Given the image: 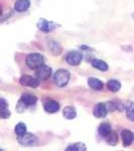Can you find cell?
<instances>
[{"label":"cell","mask_w":134,"mask_h":151,"mask_svg":"<svg viewBox=\"0 0 134 151\" xmlns=\"http://www.w3.org/2000/svg\"><path fill=\"white\" fill-rule=\"evenodd\" d=\"M0 108H1V110H2V109L8 108V105H7L6 101H5V100H4L3 98L0 99Z\"/></svg>","instance_id":"25"},{"label":"cell","mask_w":134,"mask_h":151,"mask_svg":"<svg viewBox=\"0 0 134 151\" xmlns=\"http://www.w3.org/2000/svg\"><path fill=\"white\" fill-rule=\"evenodd\" d=\"M0 151H4V150L3 149H0Z\"/></svg>","instance_id":"28"},{"label":"cell","mask_w":134,"mask_h":151,"mask_svg":"<svg viewBox=\"0 0 134 151\" xmlns=\"http://www.w3.org/2000/svg\"><path fill=\"white\" fill-rule=\"evenodd\" d=\"M21 101L28 107V106L35 105L36 102H37V98L30 94H23L22 96H21Z\"/></svg>","instance_id":"16"},{"label":"cell","mask_w":134,"mask_h":151,"mask_svg":"<svg viewBox=\"0 0 134 151\" xmlns=\"http://www.w3.org/2000/svg\"><path fill=\"white\" fill-rule=\"evenodd\" d=\"M82 60H83L82 53L80 52H77V50H72L66 57V60L71 65H79L81 64Z\"/></svg>","instance_id":"4"},{"label":"cell","mask_w":134,"mask_h":151,"mask_svg":"<svg viewBox=\"0 0 134 151\" xmlns=\"http://www.w3.org/2000/svg\"><path fill=\"white\" fill-rule=\"evenodd\" d=\"M48 45V48H50V50L53 53V55H60L61 52H62V47H61L60 43H58V41L50 40Z\"/></svg>","instance_id":"17"},{"label":"cell","mask_w":134,"mask_h":151,"mask_svg":"<svg viewBox=\"0 0 134 151\" xmlns=\"http://www.w3.org/2000/svg\"><path fill=\"white\" fill-rule=\"evenodd\" d=\"M121 137H122L123 146L128 147V146H130L132 144V142L134 140V134L131 132V131L127 130V129H124L122 132H121Z\"/></svg>","instance_id":"10"},{"label":"cell","mask_w":134,"mask_h":151,"mask_svg":"<svg viewBox=\"0 0 134 151\" xmlns=\"http://www.w3.org/2000/svg\"><path fill=\"white\" fill-rule=\"evenodd\" d=\"M126 115L129 120L134 122V103L133 102H128L126 105Z\"/></svg>","instance_id":"20"},{"label":"cell","mask_w":134,"mask_h":151,"mask_svg":"<svg viewBox=\"0 0 134 151\" xmlns=\"http://www.w3.org/2000/svg\"><path fill=\"white\" fill-rule=\"evenodd\" d=\"M98 132H99L100 135L102 136V137L106 138L107 136H108L109 134L112 132L110 124H109V123H105V122L100 124V126H99V128H98Z\"/></svg>","instance_id":"15"},{"label":"cell","mask_w":134,"mask_h":151,"mask_svg":"<svg viewBox=\"0 0 134 151\" xmlns=\"http://www.w3.org/2000/svg\"><path fill=\"white\" fill-rule=\"evenodd\" d=\"M65 151H79V150H78L76 144H72V145L68 146V147L66 148Z\"/></svg>","instance_id":"26"},{"label":"cell","mask_w":134,"mask_h":151,"mask_svg":"<svg viewBox=\"0 0 134 151\" xmlns=\"http://www.w3.org/2000/svg\"><path fill=\"white\" fill-rule=\"evenodd\" d=\"M88 85L91 89H93L94 91H101L104 87V84L102 81H100L97 78H89L88 80Z\"/></svg>","instance_id":"11"},{"label":"cell","mask_w":134,"mask_h":151,"mask_svg":"<svg viewBox=\"0 0 134 151\" xmlns=\"http://www.w3.org/2000/svg\"><path fill=\"white\" fill-rule=\"evenodd\" d=\"M107 88L110 90L111 92H118L121 89V84L117 80H110L107 83Z\"/></svg>","instance_id":"18"},{"label":"cell","mask_w":134,"mask_h":151,"mask_svg":"<svg viewBox=\"0 0 134 151\" xmlns=\"http://www.w3.org/2000/svg\"><path fill=\"white\" fill-rule=\"evenodd\" d=\"M11 115V113H10V111L8 110V108H6V109H2L1 112H0V117H1L2 119H7V118H9Z\"/></svg>","instance_id":"22"},{"label":"cell","mask_w":134,"mask_h":151,"mask_svg":"<svg viewBox=\"0 0 134 151\" xmlns=\"http://www.w3.org/2000/svg\"><path fill=\"white\" fill-rule=\"evenodd\" d=\"M105 139H106V142L110 146H115L117 145V143H118V135H117V133L115 131H113V132H111L107 136Z\"/></svg>","instance_id":"19"},{"label":"cell","mask_w":134,"mask_h":151,"mask_svg":"<svg viewBox=\"0 0 134 151\" xmlns=\"http://www.w3.org/2000/svg\"><path fill=\"white\" fill-rule=\"evenodd\" d=\"M132 18H133V19H134V13H133V14H132Z\"/></svg>","instance_id":"27"},{"label":"cell","mask_w":134,"mask_h":151,"mask_svg":"<svg viewBox=\"0 0 134 151\" xmlns=\"http://www.w3.org/2000/svg\"><path fill=\"white\" fill-rule=\"evenodd\" d=\"M70 78H71V74L69 70L65 69H60L55 73L53 81H55V84L58 87L63 88L68 85V83L70 81Z\"/></svg>","instance_id":"1"},{"label":"cell","mask_w":134,"mask_h":151,"mask_svg":"<svg viewBox=\"0 0 134 151\" xmlns=\"http://www.w3.org/2000/svg\"><path fill=\"white\" fill-rule=\"evenodd\" d=\"M63 115H64V117L66 119H69V120H71V119L76 118L77 111H76V109H75V107L67 106V107H65V109L63 110Z\"/></svg>","instance_id":"13"},{"label":"cell","mask_w":134,"mask_h":151,"mask_svg":"<svg viewBox=\"0 0 134 151\" xmlns=\"http://www.w3.org/2000/svg\"><path fill=\"white\" fill-rule=\"evenodd\" d=\"M25 63L27 67L31 70H37L41 65H43L45 58L40 53H30L26 57Z\"/></svg>","instance_id":"2"},{"label":"cell","mask_w":134,"mask_h":151,"mask_svg":"<svg viewBox=\"0 0 134 151\" xmlns=\"http://www.w3.org/2000/svg\"><path fill=\"white\" fill-rule=\"evenodd\" d=\"M43 109H45V111L47 112V113L53 114L58 111V109H60V104H58L57 101L48 100V101L45 102V104H43Z\"/></svg>","instance_id":"9"},{"label":"cell","mask_w":134,"mask_h":151,"mask_svg":"<svg viewBox=\"0 0 134 151\" xmlns=\"http://www.w3.org/2000/svg\"><path fill=\"white\" fill-rule=\"evenodd\" d=\"M108 113V107L104 103H98L93 109V114L96 118H104Z\"/></svg>","instance_id":"8"},{"label":"cell","mask_w":134,"mask_h":151,"mask_svg":"<svg viewBox=\"0 0 134 151\" xmlns=\"http://www.w3.org/2000/svg\"><path fill=\"white\" fill-rule=\"evenodd\" d=\"M18 143L22 146H33L37 143V139L33 134L27 133L23 134L22 136H19L18 137Z\"/></svg>","instance_id":"3"},{"label":"cell","mask_w":134,"mask_h":151,"mask_svg":"<svg viewBox=\"0 0 134 151\" xmlns=\"http://www.w3.org/2000/svg\"><path fill=\"white\" fill-rule=\"evenodd\" d=\"M75 144H76L78 150H79V151H86V145H85L84 143L77 142V143H75Z\"/></svg>","instance_id":"24"},{"label":"cell","mask_w":134,"mask_h":151,"mask_svg":"<svg viewBox=\"0 0 134 151\" xmlns=\"http://www.w3.org/2000/svg\"><path fill=\"white\" fill-rule=\"evenodd\" d=\"M30 6V1L29 0H17L14 4V8L18 12L26 11Z\"/></svg>","instance_id":"12"},{"label":"cell","mask_w":134,"mask_h":151,"mask_svg":"<svg viewBox=\"0 0 134 151\" xmlns=\"http://www.w3.org/2000/svg\"><path fill=\"white\" fill-rule=\"evenodd\" d=\"M36 78L40 81H45V80H48V78L52 76V69L48 65H41L40 68H38L36 70Z\"/></svg>","instance_id":"6"},{"label":"cell","mask_w":134,"mask_h":151,"mask_svg":"<svg viewBox=\"0 0 134 151\" xmlns=\"http://www.w3.org/2000/svg\"><path fill=\"white\" fill-rule=\"evenodd\" d=\"M14 131H15L16 135L18 136H22L23 134L26 133V125L24 123H18L17 125L15 126V129H14Z\"/></svg>","instance_id":"21"},{"label":"cell","mask_w":134,"mask_h":151,"mask_svg":"<svg viewBox=\"0 0 134 151\" xmlns=\"http://www.w3.org/2000/svg\"><path fill=\"white\" fill-rule=\"evenodd\" d=\"M20 84L22 86H26V87L37 88L38 85H40V82H38V79H35V78L31 77V76L24 75L20 78Z\"/></svg>","instance_id":"7"},{"label":"cell","mask_w":134,"mask_h":151,"mask_svg":"<svg viewBox=\"0 0 134 151\" xmlns=\"http://www.w3.org/2000/svg\"><path fill=\"white\" fill-rule=\"evenodd\" d=\"M26 107H27V106H26V105L24 104L23 102L21 101V99H20L18 101V104L16 105V110H17V112H19V113H22Z\"/></svg>","instance_id":"23"},{"label":"cell","mask_w":134,"mask_h":151,"mask_svg":"<svg viewBox=\"0 0 134 151\" xmlns=\"http://www.w3.org/2000/svg\"><path fill=\"white\" fill-rule=\"evenodd\" d=\"M91 65H92V67L95 68V69L102 70V72H106V70H108V65H107V63H105L104 60L95 58V60H93L91 62Z\"/></svg>","instance_id":"14"},{"label":"cell","mask_w":134,"mask_h":151,"mask_svg":"<svg viewBox=\"0 0 134 151\" xmlns=\"http://www.w3.org/2000/svg\"><path fill=\"white\" fill-rule=\"evenodd\" d=\"M55 27H57V24L55 22H53V21H48L47 19L41 18L37 22V28L45 33L50 32V31H53V29H55Z\"/></svg>","instance_id":"5"}]
</instances>
